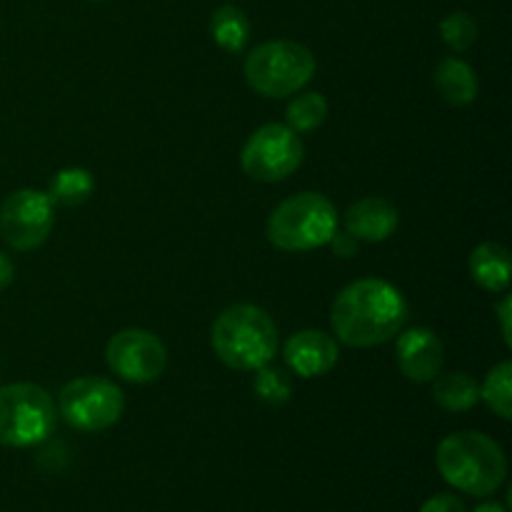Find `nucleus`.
Instances as JSON below:
<instances>
[{"label": "nucleus", "instance_id": "obj_23", "mask_svg": "<svg viewBox=\"0 0 512 512\" xmlns=\"http://www.w3.org/2000/svg\"><path fill=\"white\" fill-rule=\"evenodd\" d=\"M420 512H468V508H465V503L458 498V495L440 493L425 500Z\"/></svg>", "mask_w": 512, "mask_h": 512}, {"label": "nucleus", "instance_id": "obj_20", "mask_svg": "<svg viewBox=\"0 0 512 512\" xmlns=\"http://www.w3.org/2000/svg\"><path fill=\"white\" fill-rule=\"evenodd\" d=\"M285 113H288L285 115L288 128H293L295 133H310V130L320 128L328 118V100L320 93H303L290 100Z\"/></svg>", "mask_w": 512, "mask_h": 512}, {"label": "nucleus", "instance_id": "obj_18", "mask_svg": "<svg viewBox=\"0 0 512 512\" xmlns=\"http://www.w3.org/2000/svg\"><path fill=\"white\" fill-rule=\"evenodd\" d=\"M95 180L90 170L85 168H63L53 178L48 190V198L53 205H63V208H78L85 200L93 195Z\"/></svg>", "mask_w": 512, "mask_h": 512}, {"label": "nucleus", "instance_id": "obj_17", "mask_svg": "<svg viewBox=\"0 0 512 512\" xmlns=\"http://www.w3.org/2000/svg\"><path fill=\"white\" fill-rule=\"evenodd\" d=\"M210 35L225 53H243L250 40V20L235 5H220L210 18Z\"/></svg>", "mask_w": 512, "mask_h": 512}, {"label": "nucleus", "instance_id": "obj_12", "mask_svg": "<svg viewBox=\"0 0 512 512\" xmlns=\"http://www.w3.org/2000/svg\"><path fill=\"white\" fill-rule=\"evenodd\" d=\"M285 363L300 378H320L338 365L340 348L323 330H300L285 343Z\"/></svg>", "mask_w": 512, "mask_h": 512}, {"label": "nucleus", "instance_id": "obj_8", "mask_svg": "<svg viewBox=\"0 0 512 512\" xmlns=\"http://www.w3.org/2000/svg\"><path fill=\"white\" fill-rule=\"evenodd\" d=\"M305 145L293 128L283 123L260 125L240 153L245 175L258 183H280L303 165Z\"/></svg>", "mask_w": 512, "mask_h": 512}, {"label": "nucleus", "instance_id": "obj_19", "mask_svg": "<svg viewBox=\"0 0 512 512\" xmlns=\"http://www.w3.org/2000/svg\"><path fill=\"white\" fill-rule=\"evenodd\" d=\"M480 400L488 403V408L503 420L512 418V363L503 360L495 365L485 378L483 388H480Z\"/></svg>", "mask_w": 512, "mask_h": 512}, {"label": "nucleus", "instance_id": "obj_15", "mask_svg": "<svg viewBox=\"0 0 512 512\" xmlns=\"http://www.w3.org/2000/svg\"><path fill=\"white\" fill-rule=\"evenodd\" d=\"M470 275L488 293H505L510 285V253L500 243H483L470 253Z\"/></svg>", "mask_w": 512, "mask_h": 512}, {"label": "nucleus", "instance_id": "obj_9", "mask_svg": "<svg viewBox=\"0 0 512 512\" xmlns=\"http://www.w3.org/2000/svg\"><path fill=\"white\" fill-rule=\"evenodd\" d=\"M105 363L128 383H153L165 373L168 350L163 340L143 328H125L115 333L105 345Z\"/></svg>", "mask_w": 512, "mask_h": 512}, {"label": "nucleus", "instance_id": "obj_16", "mask_svg": "<svg viewBox=\"0 0 512 512\" xmlns=\"http://www.w3.org/2000/svg\"><path fill=\"white\" fill-rule=\"evenodd\" d=\"M433 400L448 413H468L480 403V385L468 373H445L433 380Z\"/></svg>", "mask_w": 512, "mask_h": 512}, {"label": "nucleus", "instance_id": "obj_28", "mask_svg": "<svg viewBox=\"0 0 512 512\" xmlns=\"http://www.w3.org/2000/svg\"><path fill=\"white\" fill-rule=\"evenodd\" d=\"M93 3H103V0H93Z\"/></svg>", "mask_w": 512, "mask_h": 512}, {"label": "nucleus", "instance_id": "obj_24", "mask_svg": "<svg viewBox=\"0 0 512 512\" xmlns=\"http://www.w3.org/2000/svg\"><path fill=\"white\" fill-rule=\"evenodd\" d=\"M510 315H512V298H510V295H505V298L498 303V320H500V330H503V340H505V345H508V348H512Z\"/></svg>", "mask_w": 512, "mask_h": 512}, {"label": "nucleus", "instance_id": "obj_22", "mask_svg": "<svg viewBox=\"0 0 512 512\" xmlns=\"http://www.w3.org/2000/svg\"><path fill=\"white\" fill-rule=\"evenodd\" d=\"M440 38H443V43L448 45L453 53H465V50L473 48L475 40H478V23H475L473 15L465 13V10H455V13H450L448 18H443V23H440Z\"/></svg>", "mask_w": 512, "mask_h": 512}, {"label": "nucleus", "instance_id": "obj_27", "mask_svg": "<svg viewBox=\"0 0 512 512\" xmlns=\"http://www.w3.org/2000/svg\"><path fill=\"white\" fill-rule=\"evenodd\" d=\"M473 512H508V510H505L503 505L495 503V500H493V503H483V505H478V508H475Z\"/></svg>", "mask_w": 512, "mask_h": 512}, {"label": "nucleus", "instance_id": "obj_25", "mask_svg": "<svg viewBox=\"0 0 512 512\" xmlns=\"http://www.w3.org/2000/svg\"><path fill=\"white\" fill-rule=\"evenodd\" d=\"M328 245H333V250L340 255V258H350V255L358 253V240L348 233H335Z\"/></svg>", "mask_w": 512, "mask_h": 512}, {"label": "nucleus", "instance_id": "obj_11", "mask_svg": "<svg viewBox=\"0 0 512 512\" xmlns=\"http://www.w3.org/2000/svg\"><path fill=\"white\" fill-rule=\"evenodd\" d=\"M400 373L413 383H433L445 365V345L430 328H410L398 333L395 343Z\"/></svg>", "mask_w": 512, "mask_h": 512}, {"label": "nucleus", "instance_id": "obj_10", "mask_svg": "<svg viewBox=\"0 0 512 512\" xmlns=\"http://www.w3.org/2000/svg\"><path fill=\"white\" fill-rule=\"evenodd\" d=\"M55 215L48 193L23 188L5 198L0 208V233L13 250H35L53 233Z\"/></svg>", "mask_w": 512, "mask_h": 512}, {"label": "nucleus", "instance_id": "obj_6", "mask_svg": "<svg viewBox=\"0 0 512 512\" xmlns=\"http://www.w3.org/2000/svg\"><path fill=\"white\" fill-rule=\"evenodd\" d=\"M58 425V405L35 383L0 388V445L33 448L45 443Z\"/></svg>", "mask_w": 512, "mask_h": 512}, {"label": "nucleus", "instance_id": "obj_13", "mask_svg": "<svg viewBox=\"0 0 512 512\" xmlns=\"http://www.w3.org/2000/svg\"><path fill=\"white\" fill-rule=\"evenodd\" d=\"M398 208L390 200L368 195L345 210V233L363 243H383L398 230Z\"/></svg>", "mask_w": 512, "mask_h": 512}, {"label": "nucleus", "instance_id": "obj_26", "mask_svg": "<svg viewBox=\"0 0 512 512\" xmlns=\"http://www.w3.org/2000/svg\"><path fill=\"white\" fill-rule=\"evenodd\" d=\"M13 280H15V265L10 263L8 255L0 253V290L8 288V285L13 283Z\"/></svg>", "mask_w": 512, "mask_h": 512}, {"label": "nucleus", "instance_id": "obj_4", "mask_svg": "<svg viewBox=\"0 0 512 512\" xmlns=\"http://www.w3.org/2000/svg\"><path fill=\"white\" fill-rule=\"evenodd\" d=\"M338 233V210L323 193H298L268 218V240L285 253L318 250Z\"/></svg>", "mask_w": 512, "mask_h": 512}, {"label": "nucleus", "instance_id": "obj_21", "mask_svg": "<svg viewBox=\"0 0 512 512\" xmlns=\"http://www.w3.org/2000/svg\"><path fill=\"white\" fill-rule=\"evenodd\" d=\"M253 393L258 395V400H263L265 405L280 408V405H285L293 398V383H290L285 370L273 368V365H263L260 370H255Z\"/></svg>", "mask_w": 512, "mask_h": 512}, {"label": "nucleus", "instance_id": "obj_14", "mask_svg": "<svg viewBox=\"0 0 512 512\" xmlns=\"http://www.w3.org/2000/svg\"><path fill=\"white\" fill-rule=\"evenodd\" d=\"M435 90L440 93V98L445 103L455 105V108H463L470 105L478 98V73L473 70V65H468L460 58H443L438 63L433 73Z\"/></svg>", "mask_w": 512, "mask_h": 512}, {"label": "nucleus", "instance_id": "obj_5", "mask_svg": "<svg viewBox=\"0 0 512 512\" xmlns=\"http://www.w3.org/2000/svg\"><path fill=\"white\" fill-rule=\"evenodd\" d=\"M315 55L295 40L255 45L245 58V80L263 98H288L313 80Z\"/></svg>", "mask_w": 512, "mask_h": 512}, {"label": "nucleus", "instance_id": "obj_7", "mask_svg": "<svg viewBox=\"0 0 512 512\" xmlns=\"http://www.w3.org/2000/svg\"><path fill=\"white\" fill-rule=\"evenodd\" d=\"M123 410V390L113 380L95 378V375L70 380L58 395V413L70 428L80 433H100L113 428Z\"/></svg>", "mask_w": 512, "mask_h": 512}, {"label": "nucleus", "instance_id": "obj_1", "mask_svg": "<svg viewBox=\"0 0 512 512\" xmlns=\"http://www.w3.org/2000/svg\"><path fill=\"white\" fill-rule=\"evenodd\" d=\"M408 313V300L393 283L363 278L340 290L330 308V325L348 348H375L405 328Z\"/></svg>", "mask_w": 512, "mask_h": 512}, {"label": "nucleus", "instance_id": "obj_2", "mask_svg": "<svg viewBox=\"0 0 512 512\" xmlns=\"http://www.w3.org/2000/svg\"><path fill=\"white\" fill-rule=\"evenodd\" d=\"M435 465L445 483L473 498L493 495L508 478L503 448L478 430H460L440 440Z\"/></svg>", "mask_w": 512, "mask_h": 512}, {"label": "nucleus", "instance_id": "obj_3", "mask_svg": "<svg viewBox=\"0 0 512 512\" xmlns=\"http://www.w3.org/2000/svg\"><path fill=\"white\" fill-rule=\"evenodd\" d=\"M210 343L220 363L240 373H253L278 355V325L258 305H230L215 318Z\"/></svg>", "mask_w": 512, "mask_h": 512}]
</instances>
